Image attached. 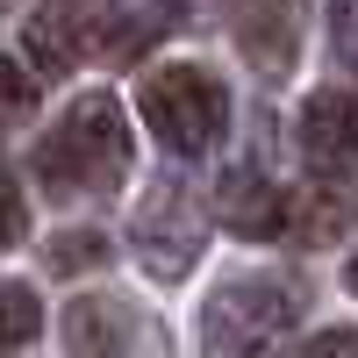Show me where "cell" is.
I'll use <instances>...</instances> for the list:
<instances>
[{
	"mask_svg": "<svg viewBox=\"0 0 358 358\" xmlns=\"http://www.w3.org/2000/svg\"><path fill=\"white\" fill-rule=\"evenodd\" d=\"M0 8H8V0H0Z\"/></svg>",
	"mask_w": 358,
	"mask_h": 358,
	"instance_id": "19",
	"label": "cell"
},
{
	"mask_svg": "<svg viewBox=\"0 0 358 358\" xmlns=\"http://www.w3.org/2000/svg\"><path fill=\"white\" fill-rule=\"evenodd\" d=\"M294 136H301V158H308L315 172H330V179L358 172V101H351V94H337V86L308 94Z\"/></svg>",
	"mask_w": 358,
	"mask_h": 358,
	"instance_id": "6",
	"label": "cell"
},
{
	"mask_svg": "<svg viewBox=\"0 0 358 358\" xmlns=\"http://www.w3.org/2000/svg\"><path fill=\"white\" fill-rule=\"evenodd\" d=\"M294 322H301V294L273 273H251V280H229L208 294L201 308V358H273Z\"/></svg>",
	"mask_w": 358,
	"mask_h": 358,
	"instance_id": "2",
	"label": "cell"
},
{
	"mask_svg": "<svg viewBox=\"0 0 358 358\" xmlns=\"http://www.w3.org/2000/svg\"><path fill=\"white\" fill-rule=\"evenodd\" d=\"M65 351L72 358H129V308L108 294H79L65 308Z\"/></svg>",
	"mask_w": 358,
	"mask_h": 358,
	"instance_id": "10",
	"label": "cell"
},
{
	"mask_svg": "<svg viewBox=\"0 0 358 358\" xmlns=\"http://www.w3.org/2000/svg\"><path fill=\"white\" fill-rule=\"evenodd\" d=\"M101 36H108V0H50V8L29 15L22 50H29L36 72L65 79V72H79V65L101 57Z\"/></svg>",
	"mask_w": 358,
	"mask_h": 358,
	"instance_id": "4",
	"label": "cell"
},
{
	"mask_svg": "<svg viewBox=\"0 0 358 358\" xmlns=\"http://www.w3.org/2000/svg\"><path fill=\"white\" fill-rule=\"evenodd\" d=\"M344 287H351V294H358V258H351V273H344Z\"/></svg>",
	"mask_w": 358,
	"mask_h": 358,
	"instance_id": "18",
	"label": "cell"
},
{
	"mask_svg": "<svg viewBox=\"0 0 358 358\" xmlns=\"http://www.w3.org/2000/svg\"><path fill=\"white\" fill-rule=\"evenodd\" d=\"M330 43L344 65H358V0H330Z\"/></svg>",
	"mask_w": 358,
	"mask_h": 358,
	"instance_id": "15",
	"label": "cell"
},
{
	"mask_svg": "<svg viewBox=\"0 0 358 358\" xmlns=\"http://www.w3.org/2000/svg\"><path fill=\"white\" fill-rule=\"evenodd\" d=\"M108 258V236H94V229H72V236H57L50 244V265L57 273H86V265H101Z\"/></svg>",
	"mask_w": 358,
	"mask_h": 358,
	"instance_id": "14",
	"label": "cell"
},
{
	"mask_svg": "<svg viewBox=\"0 0 358 358\" xmlns=\"http://www.w3.org/2000/svg\"><path fill=\"white\" fill-rule=\"evenodd\" d=\"M229 36H236V50H244L265 79H287L294 50H301L294 0H229Z\"/></svg>",
	"mask_w": 358,
	"mask_h": 358,
	"instance_id": "7",
	"label": "cell"
},
{
	"mask_svg": "<svg viewBox=\"0 0 358 358\" xmlns=\"http://www.w3.org/2000/svg\"><path fill=\"white\" fill-rule=\"evenodd\" d=\"M22 115H36V72L0 57V122H22Z\"/></svg>",
	"mask_w": 358,
	"mask_h": 358,
	"instance_id": "13",
	"label": "cell"
},
{
	"mask_svg": "<svg viewBox=\"0 0 358 358\" xmlns=\"http://www.w3.org/2000/svg\"><path fill=\"white\" fill-rule=\"evenodd\" d=\"M136 108H143V122H151V136L165 151H179V158L215 151V136L229 129V94H222V79L201 72V65H158L143 79Z\"/></svg>",
	"mask_w": 358,
	"mask_h": 358,
	"instance_id": "3",
	"label": "cell"
},
{
	"mask_svg": "<svg viewBox=\"0 0 358 358\" xmlns=\"http://www.w3.org/2000/svg\"><path fill=\"white\" fill-rule=\"evenodd\" d=\"M136 258H143L151 280H179L201 258V215H194V201L179 187H158L151 201H143V215H136Z\"/></svg>",
	"mask_w": 358,
	"mask_h": 358,
	"instance_id": "5",
	"label": "cell"
},
{
	"mask_svg": "<svg viewBox=\"0 0 358 358\" xmlns=\"http://www.w3.org/2000/svg\"><path fill=\"white\" fill-rule=\"evenodd\" d=\"M43 330V308H36V287L22 280H0V351H15Z\"/></svg>",
	"mask_w": 358,
	"mask_h": 358,
	"instance_id": "12",
	"label": "cell"
},
{
	"mask_svg": "<svg viewBox=\"0 0 358 358\" xmlns=\"http://www.w3.org/2000/svg\"><path fill=\"white\" fill-rule=\"evenodd\" d=\"M215 215L229 222V236H251V244H265V236L287 229V194H280L265 172L236 165V172H222V187H215Z\"/></svg>",
	"mask_w": 358,
	"mask_h": 358,
	"instance_id": "8",
	"label": "cell"
},
{
	"mask_svg": "<svg viewBox=\"0 0 358 358\" xmlns=\"http://www.w3.org/2000/svg\"><path fill=\"white\" fill-rule=\"evenodd\" d=\"M301 358H358V330H322L301 344Z\"/></svg>",
	"mask_w": 358,
	"mask_h": 358,
	"instance_id": "17",
	"label": "cell"
},
{
	"mask_svg": "<svg viewBox=\"0 0 358 358\" xmlns=\"http://www.w3.org/2000/svg\"><path fill=\"white\" fill-rule=\"evenodd\" d=\"M179 29L172 0H108V36H101V65H136L158 36Z\"/></svg>",
	"mask_w": 358,
	"mask_h": 358,
	"instance_id": "9",
	"label": "cell"
},
{
	"mask_svg": "<svg viewBox=\"0 0 358 358\" xmlns=\"http://www.w3.org/2000/svg\"><path fill=\"white\" fill-rule=\"evenodd\" d=\"M22 229H29V215H22V194L0 179V251L8 244H22Z\"/></svg>",
	"mask_w": 358,
	"mask_h": 358,
	"instance_id": "16",
	"label": "cell"
},
{
	"mask_svg": "<svg viewBox=\"0 0 358 358\" xmlns=\"http://www.w3.org/2000/svg\"><path fill=\"white\" fill-rule=\"evenodd\" d=\"M351 222H358V194H351V187H308V194L287 201V229H280V236L322 251V244H337Z\"/></svg>",
	"mask_w": 358,
	"mask_h": 358,
	"instance_id": "11",
	"label": "cell"
},
{
	"mask_svg": "<svg viewBox=\"0 0 358 358\" xmlns=\"http://www.w3.org/2000/svg\"><path fill=\"white\" fill-rule=\"evenodd\" d=\"M129 172V115L115 94H79L57 129L36 143V179L57 201H86V194H115Z\"/></svg>",
	"mask_w": 358,
	"mask_h": 358,
	"instance_id": "1",
	"label": "cell"
}]
</instances>
